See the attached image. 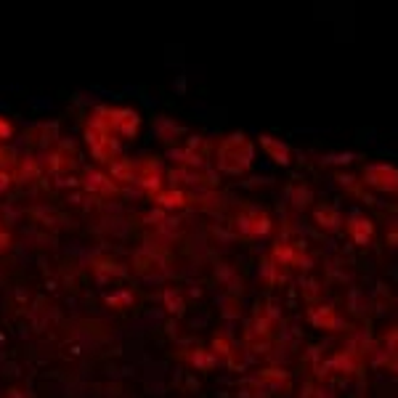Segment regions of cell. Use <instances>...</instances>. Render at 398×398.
I'll return each mask as SVG.
<instances>
[]
</instances>
